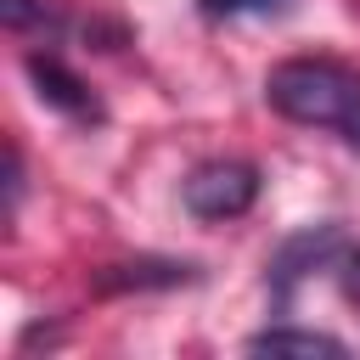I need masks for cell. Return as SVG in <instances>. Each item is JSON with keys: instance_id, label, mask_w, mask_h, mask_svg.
<instances>
[{"instance_id": "8992f818", "label": "cell", "mask_w": 360, "mask_h": 360, "mask_svg": "<svg viewBox=\"0 0 360 360\" xmlns=\"http://www.w3.org/2000/svg\"><path fill=\"white\" fill-rule=\"evenodd\" d=\"M248 354H349V343L332 338V332H315V326L276 321V326H264V332L248 338Z\"/></svg>"}, {"instance_id": "277c9868", "label": "cell", "mask_w": 360, "mask_h": 360, "mask_svg": "<svg viewBox=\"0 0 360 360\" xmlns=\"http://www.w3.org/2000/svg\"><path fill=\"white\" fill-rule=\"evenodd\" d=\"M338 253H343V231H338V225H309V231L287 236V242L276 248V259H270V276H264L276 309H287L292 287H298L315 264H326V259H338Z\"/></svg>"}, {"instance_id": "8fae6325", "label": "cell", "mask_w": 360, "mask_h": 360, "mask_svg": "<svg viewBox=\"0 0 360 360\" xmlns=\"http://www.w3.org/2000/svg\"><path fill=\"white\" fill-rule=\"evenodd\" d=\"M343 141H349V146H360V112H354V118L343 124Z\"/></svg>"}, {"instance_id": "52a82bcc", "label": "cell", "mask_w": 360, "mask_h": 360, "mask_svg": "<svg viewBox=\"0 0 360 360\" xmlns=\"http://www.w3.org/2000/svg\"><path fill=\"white\" fill-rule=\"evenodd\" d=\"M292 0H197V17L208 22H236V17H287Z\"/></svg>"}, {"instance_id": "5b68a950", "label": "cell", "mask_w": 360, "mask_h": 360, "mask_svg": "<svg viewBox=\"0 0 360 360\" xmlns=\"http://www.w3.org/2000/svg\"><path fill=\"white\" fill-rule=\"evenodd\" d=\"M186 281H197L191 259H124V264L96 270V292H163V287H186Z\"/></svg>"}, {"instance_id": "30bf717a", "label": "cell", "mask_w": 360, "mask_h": 360, "mask_svg": "<svg viewBox=\"0 0 360 360\" xmlns=\"http://www.w3.org/2000/svg\"><path fill=\"white\" fill-rule=\"evenodd\" d=\"M6 163H11V169H6V208L17 214V202H22V152L6 146Z\"/></svg>"}, {"instance_id": "6da1fadb", "label": "cell", "mask_w": 360, "mask_h": 360, "mask_svg": "<svg viewBox=\"0 0 360 360\" xmlns=\"http://www.w3.org/2000/svg\"><path fill=\"white\" fill-rule=\"evenodd\" d=\"M264 101L287 124L343 129L360 112V68L338 56H287L264 73Z\"/></svg>"}, {"instance_id": "9c48e42d", "label": "cell", "mask_w": 360, "mask_h": 360, "mask_svg": "<svg viewBox=\"0 0 360 360\" xmlns=\"http://www.w3.org/2000/svg\"><path fill=\"white\" fill-rule=\"evenodd\" d=\"M338 287H343V298L360 309V248H349V253L338 259Z\"/></svg>"}, {"instance_id": "7a4b0ae2", "label": "cell", "mask_w": 360, "mask_h": 360, "mask_svg": "<svg viewBox=\"0 0 360 360\" xmlns=\"http://www.w3.org/2000/svg\"><path fill=\"white\" fill-rule=\"evenodd\" d=\"M180 202L191 219H208V225L242 219L259 202V169L248 158H208L180 180Z\"/></svg>"}, {"instance_id": "3957f363", "label": "cell", "mask_w": 360, "mask_h": 360, "mask_svg": "<svg viewBox=\"0 0 360 360\" xmlns=\"http://www.w3.org/2000/svg\"><path fill=\"white\" fill-rule=\"evenodd\" d=\"M22 73H28V84H34V96L51 107V112H62L68 124H84V129H96V124H107V107H101V96L62 62V56H51V51H28L22 56Z\"/></svg>"}, {"instance_id": "ba28073f", "label": "cell", "mask_w": 360, "mask_h": 360, "mask_svg": "<svg viewBox=\"0 0 360 360\" xmlns=\"http://www.w3.org/2000/svg\"><path fill=\"white\" fill-rule=\"evenodd\" d=\"M0 17H6V28L11 34H56L62 28V17L45 6V0H0Z\"/></svg>"}]
</instances>
